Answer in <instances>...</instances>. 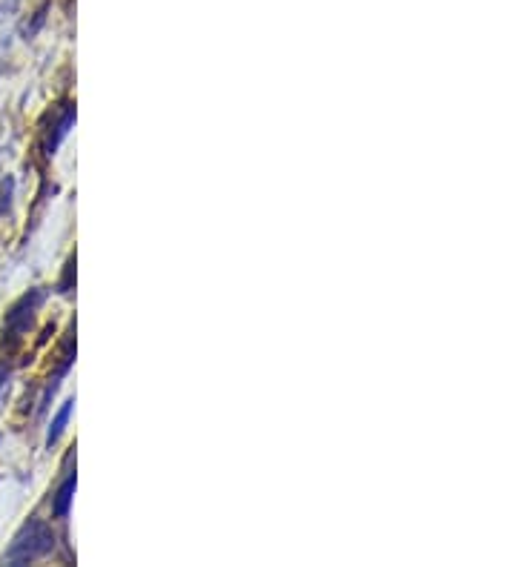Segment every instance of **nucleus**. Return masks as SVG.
Instances as JSON below:
<instances>
[{
    "label": "nucleus",
    "mask_w": 516,
    "mask_h": 567,
    "mask_svg": "<svg viewBox=\"0 0 516 567\" xmlns=\"http://www.w3.org/2000/svg\"><path fill=\"white\" fill-rule=\"evenodd\" d=\"M6 390H9V376H6V373H0V401L6 399Z\"/></svg>",
    "instance_id": "obj_7"
},
{
    "label": "nucleus",
    "mask_w": 516,
    "mask_h": 567,
    "mask_svg": "<svg viewBox=\"0 0 516 567\" xmlns=\"http://www.w3.org/2000/svg\"><path fill=\"white\" fill-rule=\"evenodd\" d=\"M72 407H75V401L69 399V401H64V407L58 410V416H55L52 427H49V433H46V447H55V444H58V439L64 436L66 421H69V416H72Z\"/></svg>",
    "instance_id": "obj_5"
},
{
    "label": "nucleus",
    "mask_w": 516,
    "mask_h": 567,
    "mask_svg": "<svg viewBox=\"0 0 516 567\" xmlns=\"http://www.w3.org/2000/svg\"><path fill=\"white\" fill-rule=\"evenodd\" d=\"M72 278H75V255L66 261L64 281H61V293H72Z\"/></svg>",
    "instance_id": "obj_6"
},
{
    "label": "nucleus",
    "mask_w": 516,
    "mask_h": 567,
    "mask_svg": "<svg viewBox=\"0 0 516 567\" xmlns=\"http://www.w3.org/2000/svg\"><path fill=\"white\" fill-rule=\"evenodd\" d=\"M75 124V104H64L61 109V118L52 124V129L46 132V138H43V149H46V155H55V149L61 147V141H64L66 135H69V129Z\"/></svg>",
    "instance_id": "obj_3"
},
{
    "label": "nucleus",
    "mask_w": 516,
    "mask_h": 567,
    "mask_svg": "<svg viewBox=\"0 0 516 567\" xmlns=\"http://www.w3.org/2000/svg\"><path fill=\"white\" fill-rule=\"evenodd\" d=\"M72 496H75V473L66 476V482L58 487V493H55V499H52V513H55V519H66V516H69Z\"/></svg>",
    "instance_id": "obj_4"
},
{
    "label": "nucleus",
    "mask_w": 516,
    "mask_h": 567,
    "mask_svg": "<svg viewBox=\"0 0 516 567\" xmlns=\"http://www.w3.org/2000/svg\"><path fill=\"white\" fill-rule=\"evenodd\" d=\"M52 547H55V533L49 530V525L41 522V519H29V522L18 530V536L12 539V545L6 550L3 562H6V565H29V562L46 556Z\"/></svg>",
    "instance_id": "obj_1"
},
{
    "label": "nucleus",
    "mask_w": 516,
    "mask_h": 567,
    "mask_svg": "<svg viewBox=\"0 0 516 567\" xmlns=\"http://www.w3.org/2000/svg\"><path fill=\"white\" fill-rule=\"evenodd\" d=\"M43 298H46L43 290H29V293H23L21 298L9 307V313L3 318V341H9L12 347L21 344L26 333L32 330V324H35V315L41 310Z\"/></svg>",
    "instance_id": "obj_2"
}]
</instances>
